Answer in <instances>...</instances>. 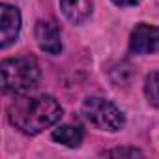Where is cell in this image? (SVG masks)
<instances>
[{"instance_id":"cell-3","label":"cell","mask_w":159,"mask_h":159,"mask_svg":"<svg viewBox=\"0 0 159 159\" xmlns=\"http://www.w3.org/2000/svg\"><path fill=\"white\" fill-rule=\"evenodd\" d=\"M83 114L92 125L103 131H111V133L118 131L125 122L122 111L114 103L103 98H88L83 103Z\"/></svg>"},{"instance_id":"cell-10","label":"cell","mask_w":159,"mask_h":159,"mask_svg":"<svg viewBox=\"0 0 159 159\" xmlns=\"http://www.w3.org/2000/svg\"><path fill=\"white\" fill-rule=\"evenodd\" d=\"M105 155H142L139 150H111V152H105Z\"/></svg>"},{"instance_id":"cell-8","label":"cell","mask_w":159,"mask_h":159,"mask_svg":"<svg viewBox=\"0 0 159 159\" xmlns=\"http://www.w3.org/2000/svg\"><path fill=\"white\" fill-rule=\"evenodd\" d=\"M52 139L67 148H77V146H81L84 133L79 125H58L52 131Z\"/></svg>"},{"instance_id":"cell-2","label":"cell","mask_w":159,"mask_h":159,"mask_svg":"<svg viewBox=\"0 0 159 159\" xmlns=\"http://www.w3.org/2000/svg\"><path fill=\"white\" fill-rule=\"evenodd\" d=\"M2 88L10 94H26L39 83V66L30 56H17L2 62Z\"/></svg>"},{"instance_id":"cell-11","label":"cell","mask_w":159,"mask_h":159,"mask_svg":"<svg viewBox=\"0 0 159 159\" xmlns=\"http://www.w3.org/2000/svg\"><path fill=\"white\" fill-rule=\"evenodd\" d=\"M112 2H114L116 6H120V8H127V6H135V4H139L140 0H112Z\"/></svg>"},{"instance_id":"cell-7","label":"cell","mask_w":159,"mask_h":159,"mask_svg":"<svg viewBox=\"0 0 159 159\" xmlns=\"http://www.w3.org/2000/svg\"><path fill=\"white\" fill-rule=\"evenodd\" d=\"M62 13L71 21L73 25L84 23L94 10V0H60Z\"/></svg>"},{"instance_id":"cell-9","label":"cell","mask_w":159,"mask_h":159,"mask_svg":"<svg viewBox=\"0 0 159 159\" xmlns=\"http://www.w3.org/2000/svg\"><path fill=\"white\" fill-rule=\"evenodd\" d=\"M144 96L150 105L159 109V71L150 73L144 81Z\"/></svg>"},{"instance_id":"cell-6","label":"cell","mask_w":159,"mask_h":159,"mask_svg":"<svg viewBox=\"0 0 159 159\" xmlns=\"http://www.w3.org/2000/svg\"><path fill=\"white\" fill-rule=\"evenodd\" d=\"M36 41L41 51L49 54H60L62 51V39L60 30L52 21H38L36 25Z\"/></svg>"},{"instance_id":"cell-1","label":"cell","mask_w":159,"mask_h":159,"mask_svg":"<svg viewBox=\"0 0 159 159\" xmlns=\"http://www.w3.org/2000/svg\"><path fill=\"white\" fill-rule=\"evenodd\" d=\"M8 116H10V122L23 133L38 135L60 122L62 107L51 96L21 98L10 105Z\"/></svg>"},{"instance_id":"cell-4","label":"cell","mask_w":159,"mask_h":159,"mask_svg":"<svg viewBox=\"0 0 159 159\" xmlns=\"http://www.w3.org/2000/svg\"><path fill=\"white\" fill-rule=\"evenodd\" d=\"M129 51L133 54H150L159 51V28L152 25H137L131 32Z\"/></svg>"},{"instance_id":"cell-5","label":"cell","mask_w":159,"mask_h":159,"mask_svg":"<svg viewBox=\"0 0 159 159\" xmlns=\"http://www.w3.org/2000/svg\"><path fill=\"white\" fill-rule=\"evenodd\" d=\"M0 45L2 49H6L8 45H11L21 30V13L17 8L10 6V4H2L0 6Z\"/></svg>"}]
</instances>
